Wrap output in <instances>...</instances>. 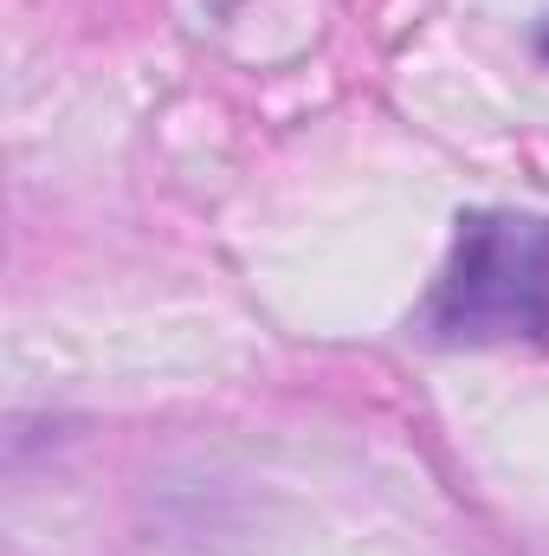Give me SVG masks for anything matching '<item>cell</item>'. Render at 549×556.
Wrapping results in <instances>:
<instances>
[{
  "label": "cell",
  "instance_id": "1",
  "mask_svg": "<svg viewBox=\"0 0 549 556\" xmlns=\"http://www.w3.org/2000/svg\"><path fill=\"white\" fill-rule=\"evenodd\" d=\"M426 330L439 343L549 337V227L524 214H465L446 278L433 285Z\"/></svg>",
  "mask_w": 549,
  "mask_h": 556
},
{
  "label": "cell",
  "instance_id": "2",
  "mask_svg": "<svg viewBox=\"0 0 549 556\" xmlns=\"http://www.w3.org/2000/svg\"><path fill=\"white\" fill-rule=\"evenodd\" d=\"M544 52H549V26H544Z\"/></svg>",
  "mask_w": 549,
  "mask_h": 556
}]
</instances>
